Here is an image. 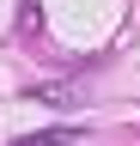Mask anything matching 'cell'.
<instances>
[{
  "mask_svg": "<svg viewBox=\"0 0 140 146\" xmlns=\"http://www.w3.org/2000/svg\"><path fill=\"white\" fill-rule=\"evenodd\" d=\"M85 140V128L79 122H61V128H43V134H19L12 146H79Z\"/></svg>",
  "mask_w": 140,
  "mask_h": 146,
  "instance_id": "6da1fadb",
  "label": "cell"
}]
</instances>
